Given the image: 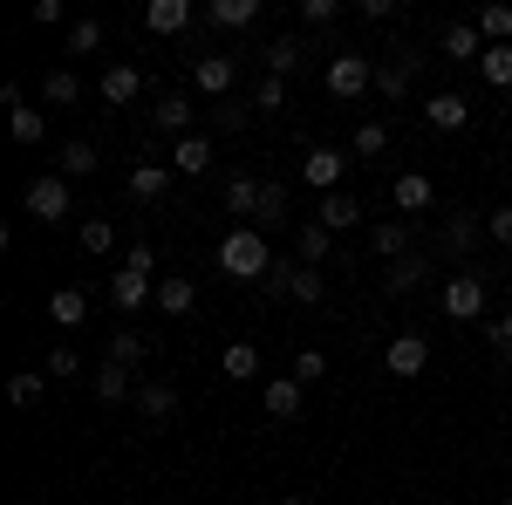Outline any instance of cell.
Returning a JSON list of instances; mask_svg holds the SVG:
<instances>
[{
    "label": "cell",
    "mask_w": 512,
    "mask_h": 505,
    "mask_svg": "<svg viewBox=\"0 0 512 505\" xmlns=\"http://www.w3.org/2000/svg\"><path fill=\"white\" fill-rule=\"evenodd\" d=\"M301 403H308V389L294 383V376H274V383H260V410H267L274 424H287V417H301Z\"/></svg>",
    "instance_id": "obj_13"
},
{
    "label": "cell",
    "mask_w": 512,
    "mask_h": 505,
    "mask_svg": "<svg viewBox=\"0 0 512 505\" xmlns=\"http://www.w3.org/2000/svg\"><path fill=\"white\" fill-rule=\"evenodd\" d=\"M226 212L253 226V212H260V178H226Z\"/></svg>",
    "instance_id": "obj_31"
},
{
    "label": "cell",
    "mask_w": 512,
    "mask_h": 505,
    "mask_svg": "<svg viewBox=\"0 0 512 505\" xmlns=\"http://www.w3.org/2000/svg\"><path fill=\"white\" fill-rule=\"evenodd\" d=\"M396 62H376V89H383V96H390V103H403V96H410V76H417V62H424V55H417V48H390Z\"/></svg>",
    "instance_id": "obj_11"
},
{
    "label": "cell",
    "mask_w": 512,
    "mask_h": 505,
    "mask_svg": "<svg viewBox=\"0 0 512 505\" xmlns=\"http://www.w3.org/2000/svg\"><path fill=\"white\" fill-rule=\"evenodd\" d=\"M110 362L144 369V362H151V342H144V335H130V328H117V335H110Z\"/></svg>",
    "instance_id": "obj_33"
},
{
    "label": "cell",
    "mask_w": 512,
    "mask_h": 505,
    "mask_svg": "<svg viewBox=\"0 0 512 505\" xmlns=\"http://www.w3.org/2000/svg\"><path fill=\"white\" fill-rule=\"evenodd\" d=\"M96 96H103L110 110L137 103V96H144V76H137V62H110V69H103V82H96Z\"/></svg>",
    "instance_id": "obj_12"
},
{
    "label": "cell",
    "mask_w": 512,
    "mask_h": 505,
    "mask_svg": "<svg viewBox=\"0 0 512 505\" xmlns=\"http://www.w3.org/2000/svg\"><path fill=\"white\" fill-rule=\"evenodd\" d=\"M478 76L492 82V89H512V41H506V48H485V55H478Z\"/></svg>",
    "instance_id": "obj_39"
},
{
    "label": "cell",
    "mask_w": 512,
    "mask_h": 505,
    "mask_svg": "<svg viewBox=\"0 0 512 505\" xmlns=\"http://www.w3.org/2000/svg\"><path fill=\"white\" fill-rule=\"evenodd\" d=\"M144 28L151 35H185L192 28V0H151L144 7Z\"/></svg>",
    "instance_id": "obj_18"
},
{
    "label": "cell",
    "mask_w": 512,
    "mask_h": 505,
    "mask_svg": "<svg viewBox=\"0 0 512 505\" xmlns=\"http://www.w3.org/2000/svg\"><path fill=\"white\" fill-rule=\"evenodd\" d=\"M253 110L267 117V110H287V82L280 76H260V89H253Z\"/></svg>",
    "instance_id": "obj_43"
},
{
    "label": "cell",
    "mask_w": 512,
    "mask_h": 505,
    "mask_svg": "<svg viewBox=\"0 0 512 505\" xmlns=\"http://www.w3.org/2000/svg\"><path fill=\"white\" fill-rule=\"evenodd\" d=\"M335 14H342V0H301V21H308V28H328Z\"/></svg>",
    "instance_id": "obj_46"
},
{
    "label": "cell",
    "mask_w": 512,
    "mask_h": 505,
    "mask_svg": "<svg viewBox=\"0 0 512 505\" xmlns=\"http://www.w3.org/2000/svg\"><path fill=\"white\" fill-rule=\"evenodd\" d=\"M485 301H492V287H485L478 267H458L451 280H444V314H451V321H478Z\"/></svg>",
    "instance_id": "obj_4"
},
{
    "label": "cell",
    "mask_w": 512,
    "mask_h": 505,
    "mask_svg": "<svg viewBox=\"0 0 512 505\" xmlns=\"http://www.w3.org/2000/svg\"><path fill=\"white\" fill-rule=\"evenodd\" d=\"M294 246H301V260H308V267H321V260H335V233H328L321 219H301V233H294Z\"/></svg>",
    "instance_id": "obj_27"
},
{
    "label": "cell",
    "mask_w": 512,
    "mask_h": 505,
    "mask_svg": "<svg viewBox=\"0 0 512 505\" xmlns=\"http://www.w3.org/2000/svg\"><path fill=\"white\" fill-rule=\"evenodd\" d=\"M76 239H82V253H89V260H103V253L117 246V226H110V219H82Z\"/></svg>",
    "instance_id": "obj_36"
},
{
    "label": "cell",
    "mask_w": 512,
    "mask_h": 505,
    "mask_svg": "<svg viewBox=\"0 0 512 505\" xmlns=\"http://www.w3.org/2000/svg\"><path fill=\"white\" fill-rule=\"evenodd\" d=\"M89 171H96V144H69V151H62V178H89Z\"/></svg>",
    "instance_id": "obj_42"
},
{
    "label": "cell",
    "mask_w": 512,
    "mask_h": 505,
    "mask_svg": "<svg viewBox=\"0 0 512 505\" xmlns=\"http://www.w3.org/2000/svg\"><path fill=\"white\" fill-rule=\"evenodd\" d=\"M96 48H103V21H89V14L69 21V55H96Z\"/></svg>",
    "instance_id": "obj_40"
},
{
    "label": "cell",
    "mask_w": 512,
    "mask_h": 505,
    "mask_svg": "<svg viewBox=\"0 0 512 505\" xmlns=\"http://www.w3.org/2000/svg\"><path fill=\"white\" fill-rule=\"evenodd\" d=\"M48 321H55V328H82V321H89V294H82V287H55V294H48Z\"/></svg>",
    "instance_id": "obj_22"
},
{
    "label": "cell",
    "mask_w": 512,
    "mask_h": 505,
    "mask_svg": "<svg viewBox=\"0 0 512 505\" xmlns=\"http://www.w3.org/2000/svg\"><path fill=\"white\" fill-rule=\"evenodd\" d=\"M41 96L62 110V103H76V96H82V76H76V69H48V76H41Z\"/></svg>",
    "instance_id": "obj_37"
},
{
    "label": "cell",
    "mask_w": 512,
    "mask_h": 505,
    "mask_svg": "<svg viewBox=\"0 0 512 505\" xmlns=\"http://www.w3.org/2000/svg\"><path fill=\"white\" fill-rule=\"evenodd\" d=\"M171 171H178V178H205V171H212V144H205V137H178V144H171Z\"/></svg>",
    "instance_id": "obj_21"
},
{
    "label": "cell",
    "mask_w": 512,
    "mask_h": 505,
    "mask_svg": "<svg viewBox=\"0 0 512 505\" xmlns=\"http://www.w3.org/2000/svg\"><path fill=\"white\" fill-rule=\"evenodd\" d=\"M390 205H396V212H431V205H437L431 171H403V178L390 185Z\"/></svg>",
    "instance_id": "obj_17"
},
{
    "label": "cell",
    "mask_w": 512,
    "mask_h": 505,
    "mask_svg": "<svg viewBox=\"0 0 512 505\" xmlns=\"http://www.w3.org/2000/svg\"><path fill=\"white\" fill-rule=\"evenodd\" d=\"M499 505H512V499H499Z\"/></svg>",
    "instance_id": "obj_53"
},
{
    "label": "cell",
    "mask_w": 512,
    "mask_h": 505,
    "mask_svg": "<svg viewBox=\"0 0 512 505\" xmlns=\"http://www.w3.org/2000/svg\"><path fill=\"white\" fill-rule=\"evenodd\" d=\"M151 123H158V130H171V137H192V103H185V96H158Z\"/></svg>",
    "instance_id": "obj_30"
},
{
    "label": "cell",
    "mask_w": 512,
    "mask_h": 505,
    "mask_svg": "<svg viewBox=\"0 0 512 505\" xmlns=\"http://www.w3.org/2000/svg\"><path fill=\"white\" fill-rule=\"evenodd\" d=\"M205 21L212 28H253L260 21V0H205Z\"/></svg>",
    "instance_id": "obj_26"
},
{
    "label": "cell",
    "mask_w": 512,
    "mask_h": 505,
    "mask_svg": "<svg viewBox=\"0 0 512 505\" xmlns=\"http://www.w3.org/2000/svg\"><path fill=\"white\" fill-rule=\"evenodd\" d=\"M130 403H137V410H144V417H151V424H164V417H171V410H178V389H171V383H151V376H144V383H137V396H130Z\"/></svg>",
    "instance_id": "obj_25"
},
{
    "label": "cell",
    "mask_w": 512,
    "mask_h": 505,
    "mask_svg": "<svg viewBox=\"0 0 512 505\" xmlns=\"http://www.w3.org/2000/svg\"><path fill=\"white\" fill-rule=\"evenodd\" d=\"M76 369H82L76 349H55V355H48V376H76Z\"/></svg>",
    "instance_id": "obj_48"
},
{
    "label": "cell",
    "mask_w": 512,
    "mask_h": 505,
    "mask_svg": "<svg viewBox=\"0 0 512 505\" xmlns=\"http://www.w3.org/2000/svg\"><path fill=\"white\" fill-rule=\"evenodd\" d=\"M21 205H28V219H41V226H62V219L76 212V198H69V178H35Z\"/></svg>",
    "instance_id": "obj_5"
},
{
    "label": "cell",
    "mask_w": 512,
    "mask_h": 505,
    "mask_svg": "<svg viewBox=\"0 0 512 505\" xmlns=\"http://www.w3.org/2000/svg\"><path fill=\"white\" fill-rule=\"evenodd\" d=\"M437 48H444V62H478V55H485V35H478L472 21H451Z\"/></svg>",
    "instance_id": "obj_20"
},
{
    "label": "cell",
    "mask_w": 512,
    "mask_h": 505,
    "mask_svg": "<svg viewBox=\"0 0 512 505\" xmlns=\"http://www.w3.org/2000/svg\"><path fill=\"white\" fill-rule=\"evenodd\" d=\"M7 396H14L21 410H35V403H41V376H35V369H21V376H7Z\"/></svg>",
    "instance_id": "obj_44"
},
{
    "label": "cell",
    "mask_w": 512,
    "mask_h": 505,
    "mask_svg": "<svg viewBox=\"0 0 512 505\" xmlns=\"http://www.w3.org/2000/svg\"><path fill=\"white\" fill-rule=\"evenodd\" d=\"M260 62H267V76H280V82H287L294 69H301V62H308V48H301L294 35H274V41H267V55H260Z\"/></svg>",
    "instance_id": "obj_23"
},
{
    "label": "cell",
    "mask_w": 512,
    "mask_h": 505,
    "mask_svg": "<svg viewBox=\"0 0 512 505\" xmlns=\"http://www.w3.org/2000/svg\"><path fill=\"white\" fill-rule=\"evenodd\" d=\"M96 396H103V403H123V396H137V376H130L123 362H103V369H96Z\"/></svg>",
    "instance_id": "obj_32"
},
{
    "label": "cell",
    "mask_w": 512,
    "mask_h": 505,
    "mask_svg": "<svg viewBox=\"0 0 512 505\" xmlns=\"http://www.w3.org/2000/svg\"><path fill=\"white\" fill-rule=\"evenodd\" d=\"M287 376H294L301 389H308V383H321V376H328V355H321V349H301V355H294V369H287Z\"/></svg>",
    "instance_id": "obj_41"
},
{
    "label": "cell",
    "mask_w": 512,
    "mask_h": 505,
    "mask_svg": "<svg viewBox=\"0 0 512 505\" xmlns=\"http://www.w3.org/2000/svg\"><path fill=\"white\" fill-rule=\"evenodd\" d=\"M369 246L396 267V260H410V253H417V226H410V219H383V226H369Z\"/></svg>",
    "instance_id": "obj_14"
},
{
    "label": "cell",
    "mask_w": 512,
    "mask_h": 505,
    "mask_svg": "<svg viewBox=\"0 0 512 505\" xmlns=\"http://www.w3.org/2000/svg\"><path fill=\"white\" fill-rule=\"evenodd\" d=\"M369 82H376V55H335L328 62V96H342V103L362 96Z\"/></svg>",
    "instance_id": "obj_6"
},
{
    "label": "cell",
    "mask_w": 512,
    "mask_h": 505,
    "mask_svg": "<svg viewBox=\"0 0 512 505\" xmlns=\"http://www.w3.org/2000/svg\"><path fill=\"white\" fill-rule=\"evenodd\" d=\"M472 28L485 35V48H506V41H512V7H499V0H492V7H478Z\"/></svg>",
    "instance_id": "obj_29"
},
{
    "label": "cell",
    "mask_w": 512,
    "mask_h": 505,
    "mask_svg": "<svg viewBox=\"0 0 512 505\" xmlns=\"http://www.w3.org/2000/svg\"><path fill=\"white\" fill-rule=\"evenodd\" d=\"M485 233L499 239V246H512V205H492V212H485Z\"/></svg>",
    "instance_id": "obj_47"
},
{
    "label": "cell",
    "mask_w": 512,
    "mask_h": 505,
    "mask_svg": "<svg viewBox=\"0 0 512 505\" xmlns=\"http://www.w3.org/2000/svg\"><path fill=\"white\" fill-rule=\"evenodd\" d=\"M478 226H485L478 212H444V233H437V253H444V260H465V253H472V239H478Z\"/></svg>",
    "instance_id": "obj_15"
},
{
    "label": "cell",
    "mask_w": 512,
    "mask_h": 505,
    "mask_svg": "<svg viewBox=\"0 0 512 505\" xmlns=\"http://www.w3.org/2000/svg\"><path fill=\"white\" fill-rule=\"evenodd\" d=\"M233 82H239L233 55H198V62H192V89H198V96H233Z\"/></svg>",
    "instance_id": "obj_9"
},
{
    "label": "cell",
    "mask_w": 512,
    "mask_h": 505,
    "mask_svg": "<svg viewBox=\"0 0 512 505\" xmlns=\"http://www.w3.org/2000/svg\"><path fill=\"white\" fill-rule=\"evenodd\" d=\"M424 273H431V260H424V253H410V260H396V267L383 273V287H390V294H410Z\"/></svg>",
    "instance_id": "obj_38"
},
{
    "label": "cell",
    "mask_w": 512,
    "mask_h": 505,
    "mask_svg": "<svg viewBox=\"0 0 512 505\" xmlns=\"http://www.w3.org/2000/svg\"><path fill=\"white\" fill-rule=\"evenodd\" d=\"M424 123H431V130H465V123H472V103H465L458 89H437V96H424Z\"/></svg>",
    "instance_id": "obj_16"
},
{
    "label": "cell",
    "mask_w": 512,
    "mask_h": 505,
    "mask_svg": "<svg viewBox=\"0 0 512 505\" xmlns=\"http://www.w3.org/2000/svg\"><path fill=\"white\" fill-rule=\"evenodd\" d=\"M315 219L328 226V233H349V226H369V205H362L355 192H328L315 205Z\"/></svg>",
    "instance_id": "obj_10"
},
{
    "label": "cell",
    "mask_w": 512,
    "mask_h": 505,
    "mask_svg": "<svg viewBox=\"0 0 512 505\" xmlns=\"http://www.w3.org/2000/svg\"><path fill=\"white\" fill-rule=\"evenodd\" d=\"M492 342V355H499V369H512V342H499V335H485Z\"/></svg>",
    "instance_id": "obj_50"
},
{
    "label": "cell",
    "mask_w": 512,
    "mask_h": 505,
    "mask_svg": "<svg viewBox=\"0 0 512 505\" xmlns=\"http://www.w3.org/2000/svg\"><path fill=\"white\" fill-rule=\"evenodd\" d=\"M274 226H287V185L260 178V212H253V233H274Z\"/></svg>",
    "instance_id": "obj_24"
},
{
    "label": "cell",
    "mask_w": 512,
    "mask_h": 505,
    "mask_svg": "<svg viewBox=\"0 0 512 505\" xmlns=\"http://www.w3.org/2000/svg\"><path fill=\"white\" fill-rule=\"evenodd\" d=\"M164 192H171V164H158V157H144V164L130 171V198H144V205H158Z\"/></svg>",
    "instance_id": "obj_19"
},
{
    "label": "cell",
    "mask_w": 512,
    "mask_h": 505,
    "mask_svg": "<svg viewBox=\"0 0 512 505\" xmlns=\"http://www.w3.org/2000/svg\"><path fill=\"white\" fill-rule=\"evenodd\" d=\"M342 171H349V157L335 151V144H315V151L301 157V185H315L321 198H328V192H342Z\"/></svg>",
    "instance_id": "obj_7"
},
{
    "label": "cell",
    "mask_w": 512,
    "mask_h": 505,
    "mask_svg": "<svg viewBox=\"0 0 512 505\" xmlns=\"http://www.w3.org/2000/svg\"><path fill=\"white\" fill-rule=\"evenodd\" d=\"M267 294H287V301H301V308H315L321 294H328V273L308 267V260H274V273L260 280Z\"/></svg>",
    "instance_id": "obj_3"
},
{
    "label": "cell",
    "mask_w": 512,
    "mask_h": 505,
    "mask_svg": "<svg viewBox=\"0 0 512 505\" xmlns=\"http://www.w3.org/2000/svg\"><path fill=\"white\" fill-rule=\"evenodd\" d=\"M151 273H158V253H151V246H130L123 267L110 273V301H117L123 314H137L144 301H151Z\"/></svg>",
    "instance_id": "obj_2"
},
{
    "label": "cell",
    "mask_w": 512,
    "mask_h": 505,
    "mask_svg": "<svg viewBox=\"0 0 512 505\" xmlns=\"http://www.w3.org/2000/svg\"><path fill=\"white\" fill-rule=\"evenodd\" d=\"M192 301H198V287L185 280V273H164V280H158V308L171 314V321H178V314H192Z\"/></svg>",
    "instance_id": "obj_28"
},
{
    "label": "cell",
    "mask_w": 512,
    "mask_h": 505,
    "mask_svg": "<svg viewBox=\"0 0 512 505\" xmlns=\"http://www.w3.org/2000/svg\"><path fill=\"white\" fill-rule=\"evenodd\" d=\"M62 21V0H35V28H55Z\"/></svg>",
    "instance_id": "obj_49"
},
{
    "label": "cell",
    "mask_w": 512,
    "mask_h": 505,
    "mask_svg": "<svg viewBox=\"0 0 512 505\" xmlns=\"http://www.w3.org/2000/svg\"><path fill=\"white\" fill-rule=\"evenodd\" d=\"M219 369H226L233 383H253V376H260V349H253V342H233V349L219 355Z\"/></svg>",
    "instance_id": "obj_34"
},
{
    "label": "cell",
    "mask_w": 512,
    "mask_h": 505,
    "mask_svg": "<svg viewBox=\"0 0 512 505\" xmlns=\"http://www.w3.org/2000/svg\"><path fill=\"white\" fill-rule=\"evenodd\" d=\"M280 505H308V499H301V492H294V499H280Z\"/></svg>",
    "instance_id": "obj_52"
},
{
    "label": "cell",
    "mask_w": 512,
    "mask_h": 505,
    "mask_svg": "<svg viewBox=\"0 0 512 505\" xmlns=\"http://www.w3.org/2000/svg\"><path fill=\"white\" fill-rule=\"evenodd\" d=\"M349 151H355V157H383V151H390V123H376V117H369V123H355Z\"/></svg>",
    "instance_id": "obj_35"
},
{
    "label": "cell",
    "mask_w": 512,
    "mask_h": 505,
    "mask_svg": "<svg viewBox=\"0 0 512 505\" xmlns=\"http://www.w3.org/2000/svg\"><path fill=\"white\" fill-rule=\"evenodd\" d=\"M219 273H226V280H267V273H274V246H267V233L233 226V233L219 239Z\"/></svg>",
    "instance_id": "obj_1"
},
{
    "label": "cell",
    "mask_w": 512,
    "mask_h": 505,
    "mask_svg": "<svg viewBox=\"0 0 512 505\" xmlns=\"http://www.w3.org/2000/svg\"><path fill=\"white\" fill-rule=\"evenodd\" d=\"M485 335H499V342H512V314H506V321H499V328H485Z\"/></svg>",
    "instance_id": "obj_51"
},
{
    "label": "cell",
    "mask_w": 512,
    "mask_h": 505,
    "mask_svg": "<svg viewBox=\"0 0 512 505\" xmlns=\"http://www.w3.org/2000/svg\"><path fill=\"white\" fill-rule=\"evenodd\" d=\"M7 123H14V144H41V123L48 117H41V110H14Z\"/></svg>",
    "instance_id": "obj_45"
},
{
    "label": "cell",
    "mask_w": 512,
    "mask_h": 505,
    "mask_svg": "<svg viewBox=\"0 0 512 505\" xmlns=\"http://www.w3.org/2000/svg\"><path fill=\"white\" fill-rule=\"evenodd\" d=\"M383 362H390V376H403V383H410V376H424V362H431V335H417V328H410V335H396L390 349H383Z\"/></svg>",
    "instance_id": "obj_8"
}]
</instances>
